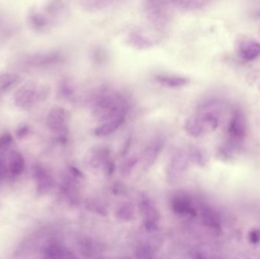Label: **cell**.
<instances>
[{
  "instance_id": "6da1fadb",
  "label": "cell",
  "mask_w": 260,
  "mask_h": 259,
  "mask_svg": "<svg viewBox=\"0 0 260 259\" xmlns=\"http://www.w3.org/2000/svg\"><path fill=\"white\" fill-rule=\"evenodd\" d=\"M127 99L122 93L112 89H103L94 99L92 113L99 121L105 122L120 115L128 109Z\"/></svg>"
},
{
  "instance_id": "7a4b0ae2",
  "label": "cell",
  "mask_w": 260,
  "mask_h": 259,
  "mask_svg": "<svg viewBox=\"0 0 260 259\" xmlns=\"http://www.w3.org/2000/svg\"><path fill=\"white\" fill-rule=\"evenodd\" d=\"M50 94L47 85H38L33 82L20 87L14 94V103L19 109L27 110L33 107L36 103L45 101Z\"/></svg>"
},
{
  "instance_id": "3957f363",
  "label": "cell",
  "mask_w": 260,
  "mask_h": 259,
  "mask_svg": "<svg viewBox=\"0 0 260 259\" xmlns=\"http://www.w3.org/2000/svg\"><path fill=\"white\" fill-rule=\"evenodd\" d=\"M168 0H143V11L148 22L157 30L165 28L171 21Z\"/></svg>"
},
{
  "instance_id": "277c9868",
  "label": "cell",
  "mask_w": 260,
  "mask_h": 259,
  "mask_svg": "<svg viewBox=\"0 0 260 259\" xmlns=\"http://www.w3.org/2000/svg\"><path fill=\"white\" fill-rule=\"evenodd\" d=\"M64 58L65 56L59 50H46L27 55L23 59L22 63L26 68L42 69L61 63Z\"/></svg>"
},
{
  "instance_id": "5b68a950",
  "label": "cell",
  "mask_w": 260,
  "mask_h": 259,
  "mask_svg": "<svg viewBox=\"0 0 260 259\" xmlns=\"http://www.w3.org/2000/svg\"><path fill=\"white\" fill-rule=\"evenodd\" d=\"M190 160L186 152L179 151L171 157L167 166L166 176L168 182L174 184L180 180L187 172Z\"/></svg>"
},
{
  "instance_id": "8992f818",
  "label": "cell",
  "mask_w": 260,
  "mask_h": 259,
  "mask_svg": "<svg viewBox=\"0 0 260 259\" xmlns=\"http://www.w3.org/2000/svg\"><path fill=\"white\" fill-rule=\"evenodd\" d=\"M139 209L146 231L148 232L157 231L160 214L154 202L148 196L142 195L139 201Z\"/></svg>"
},
{
  "instance_id": "52a82bcc",
  "label": "cell",
  "mask_w": 260,
  "mask_h": 259,
  "mask_svg": "<svg viewBox=\"0 0 260 259\" xmlns=\"http://www.w3.org/2000/svg\"><path fill=\"white\" fill-rule=\"evenodd\" d=\"M67 120L68 114L67 110L62 106H55L49 111L46 123L50 131L59 134L58 137H67Z\"/></svg>"
},
{
  "instance_id": "ba28073f",
  "label": "cell",
  "mask_w": 260,
  "mask_h": 259,
  "mask_svg": "<svg viewBox=\"0 0 260 259\" xmlns=\"http://www.w3.org/2000/svg\"><path fill=\"white\" fill-rule=\"evenodd\" d=\"M33 179L36 184L37 193L44 196L50 193L53 189L54 180L48 170L41 164H35L33 167Z\"/></svg>"
},
{
  "instance_id": "9c48e42d",
  "label": "cell",
  "mask_w": 260,
  "mask_h": 259,
  "mask_svg": "<svg viewBox=\"0 0 260 259\" xmlns=\"http://www.w3.org/2000/svg\"><path fill=\"white\" fill-rule=\"evenodd\" d=\"M171 208L177 215L183 217H196L197 211L192 201L185 194L178 193L171 200Z\"/></svg>"
},
{
  "instance_id": "30bf717a",
  "label": "cell",
  "mask_w": 260,
  "mask_h": 259,
  "mask_svg": "<svg viewBox=\"0 0 260 259\" xmlns=\"http://www.w3.org/2000/svg\"><path fill=\"white\" fill-rule=\"evenodd\" d=\"M127 42L132 47L138 50H147L154 47L157 40L142 30H133L127 36Z\"/></svg>"
},
{
  "instance_id": "8fae6325",
  "label": "cell",
  "mask_w": 260,
  "mask_h": 259,
  "mask_svg": "<svg viewBox=\"0 0 260 259\" xmlns=\"http://www.w3.org/2000/svg\"><path fill=\"white\" fill-rule=\"evenodd\" d=\"M165 141L162 138L154 140L145 149L142 154V163L145 168H150L155 163L164 147Z\"/></svg>"
},
{
  "instance_id": "7c38bea8",
  "label": "cell",
  "mask_w": 260,
  "mask_h": 259,
  "mask_svg": "<svg viewBox=\"0 0 260 259\" xmlns=\"http://www.w3.org/2000/svg\"><path fill=\"white\" fill-rule=\"evenodd\" d=\"M67 12V6L62 0H52L44 7L43 13L52 24L63 18Z\"/></svg>"
},
{
  "instance_id": "4fadbf2b",
  "label": "cell",
  "mask_w": 260,
  "mask_h": 259,
  "mask_svg": "<svg viewBox=\"0 0 260 259\" xmlns=\"http://www.w3.org/2000/svg\"><path fill=\"white\" fill-rule=\"evenodd\" d=\"M43 254L44 258H71L76 257L68 248L54 242L44 246Z\"/></svg>"
},
{
  "instance_id": "5bb4252c",
  "label": "cell",
  "mask_w": 260,
  "mask_h": 259,
  "mask_svg": "<svg viewBox=\"0 0 260 259\" xmlns=\"http://www.w3.org/2000/svg\"><path fill=\"white\" fill-rule=\"evenodd\" d=\"M184 129L190 136L200 138L207 132L203 118L200 114L189 117L185 122Z\"/></svg>"
},
{
  "instance_id": "9a60e30c",
  "label": "cell",
  "mask_w": 260,
  "mask_h": 259,
  "mask_svg": "<svg viewBox=\"0 0 260 259\" xmlns=\"http://www.w3.org/2000/svg\"><path fill=\"white\" fill-rule=\"evenodd\" d=\"M154 79L159 85L171 89L183 88L189 83V79L177 75L159 74Z\"/></svg>"
},
{
  "instance_id": "2e32d148",
  "label": "cell",
  "mask_w": 260,
  "mask_h": 259,
  "mask_svg": "<svg viewBox=\"0 0 260 259\" xmlns=\"http://www.w3.org/2000/svg\"><path fill=\"white\" fill-rule=\"evenodd\" d=\"M125 115H120L103 122L101 126L96 128L94 133L99 137H105L111 135L123 125Z\"/></svg>"
},
{
  "instance_id": "e0dca14e",
  "label": "cell",
  "mask_w": 260,
  "mask_h": 259,
  "mask_svg": "<svg viewBox=\"0 0 260 259\" xmlns=\"http://www.w3.org/2000/svg\"><path fill=\"white\" fill-rule=\"evenodd\" d=\"M87 158V164L92 168H99L105 165L108 159H110L109 151L106 147H98L89 152Z\"/></svg>"
},
{
  "instance_id": "ac0fdd59",
  "label": "cell",
  "mask_w": 260,
  "mask_h": 259,
  "mask_svg": "<svg viewBox=\"0 0 260 259\" xmlns=\"http://www.w3.org/2000/svg\"><path fill=\"white\" fill-rule=\"evenodd\" d=\"M21 82V77L18 73L4 71L0 73V94L12 91Z\"/></svg>"
},
{
  "instance_id": "d6986e66",
  "label": "cell",
  "mask_w": 260,
  "mask_h": 259,
  "mask_svg": "<svg viewBox=\"0 0 260 259\" xmlns=\"http://www.w3.org/2000/svg\"><path fill=\"white\" fill-rule=\"evenodd\" d=\"M27 22L32 29L38 31L45 30L51 24L43 12H38L35 9H31L27 15Z\"/></svg>"
},
{
  "instance_id": "ffe728a7",
  "label": "cell",
  "mask_w": 260,
  "mask_h": 259,
  "mask_svg": "<svg viewBox=\"0 0 260 259\" xmlns=\"http://www.w3.org/2000/svg\"><path fill=\"white\" fill-rule=\"evenodd\" d=\"M245 131V119L241 113H238L231 121L230 126H229V132L232 136L239 138L244 137Z\"/></svg>"
},
{
  "instance_id": "44dd1931",
  "label": "cell",
  "mask_w": 260,
  "mask_h": 259,
  "mask_svg": "<svg viewBox=\"0 0 260 259\" xmlns=\"http://www.w3.org/2000/svg\"><path fill=\"white\" fill-rule=\"evenodd\" d=\"M115 0H81V6L84 10L89 12H97L110 7Z\"/></svg>"
},
{
  "instance_id": "7402d4cb",
  "label": "cell",
  "mask_w": 260,
  "mask_h": 259,
  "mask_svg": "<svg viewBox=\"0 0 260 259\" xmlns=\"http://www.w3.org/2000/svg\"><path fill=\"white\" fill-rule=\"evenodd\" d=\"M9 167L10 173L14 176H19L24 170V159L20 152H11L9 155Z\"/></svg>"
},
{
  "instance_id": "603a6c76",
  "label": "cell",
  "mask_w": 260,
  "mask_h": 259,
  "mask_svg": "<svg viewBox=\"0 0 260 259\" xmlns=\"http://www.w3.org/2000/svg\"><path fill=\"white\" fill-rule=\"evenodd\" d=\"M190 162L200 167H205L209 161L207 153L199 147H191L188 152Z\"/></svg>"
},
{
  "instance_id": "cb8c5ba5",
  "label": "cell",
  "mask_w": 260,
  "mask_h": 259,
  "mask_svg": "<svg viewBox=\"0 0 260 259\" xmlns=\"http://www.w3.org/2000/svg\"><path fill=\"white\" fill-rule=\"evenodd\" d=\"M241 56L244 59L250 60L255 59L260 54V45L259 43L250 41L243 44L242 47L240 50Z\"/></svg>"
},
{
  "instance_id": "d4e9b609",
  "label": "cell",
  "mask_w": 260,
  "mask_h": 259,
  "mask_svg": "<svg viewBox=\"0 0 260 259\" xmlns=\"http://www.w3.org/2000/svg\"><path fill=\"white\" fill-rule=\"evenodd\" d=\"M202 219L203 224L211 230H218L220 221L218 215L211 208H204L202 209Z\"/></svg>"
},
{
  "instance_id": "484cf974",
  "label": "cell",
  "mask_w": 260,
  "mask_h": 259,
  "mask_svg": "<svg viewBox=\"0 0 260 259\" xmlns=\"http://www.w3.org/2000/svg\"><path fill=\"white\" fill-rule=\"evenodd\" d=\"M116 216L121 221H131L134 218V207L129 202H124L122 205H119L118 208L116 211Z\"/></svg>"
},
{
  "instance_id": "4316f807",
  "label": "cell",
  "mask_w": 260,
  "mask_h": 259,
  "mask_svg": "<svg viewBox=\"0 0 260 259\" xmlns=\"http://www.w3.org/2000/svg\"><path fill=\"white\" fill-rule=\"evenodd\" d=\"M135 255H136V258H151L154 255V250L149 244L144 243L136 248Z\"/></svg>"
},
{
  "instance_id": "83f0119b",
  "label": "cell",
  "mask_w": 260,
  "mask_h": 259,
  "mask_svg": "<svg viewBox=\"0 0 260 259\" xmlns=\"http://www.w3.org/2000/svg\"><path fill=\"white\" fill-rule=\"evenodd\" d=\"M81 252L86 255L87 257H94V253L97 251V247L91 241V240H82L80 243Z\"/></svg>"
},
{
  "instance_id": "f1b7e54d",
  "label": "cell",
  "mask_w": 260,
  "mask_h": 259,
  "mask_svg": "<svg viewBox=\"0 0 260 259\" xmlns=\"http://www.w3.org/2000/svg\"><path fill=\"white\" fill-rule=\"evenodd\" d=\"M59 93L61 97L70 98L73 94V88L67 81H63L59 85Z\"/></svg>"
},
{
  "instance_id": "f546056e",
  "label": "cell",
  "mask_w": 260,
  "mask_h": 259,
  "mask_svg": "<svg viewBox=\"0 0 260 259\" xmlns=\"http://www.w3.org/2000/svg\"><path fill=\"white\" fill-rule=\"evenodd\" d=\"M137 159L136 158H131L126 160L120 167V172L123 175H129L131 173L133 167L136 166Z\"/></svg>"
},
{
  "instance_id": "4dcf8cb0",
  "label": "cell",
  "mask_w": 260,
  "mask_h": 259,
  "mask_svg": "<svg viewBox=\"0 0 260 259\" xmlns=\"http://www.w3.org/2000/svg\"><path fill=\"white\" fill-rule=\"evenodd\" d=\"M89 205L90 209L92 210L94 212L98 213L101 215H107L108 208L105 206V204L101 201H94V202H91Z\"/></svg>"
},
{
  "instance_id": "1f68e13d",
  "label": "cell",
  "mask_w": 260,
  "mask_h": 259,
  "mask_svg": "<svg viewBox=\"0 0 260 259\" xmlns=\"http://www.w3.org/2000/svg\"><path fill=\"white\" fill-rule=\"evenodd\" d=\"M13 137L11 134L5 133L0 136V150H5L13 143Z\"/></svg>"
},
{
  "instance_id": "d6a6232c",
  "label": "cell",
  "mask_w": 260,
  "mask_h": 259,
  "mask_svg": "<svg viewBox=\"0 0 260 259\" xmlns=\"http://www.w3.org/2000/svg\"><path fill=\"white\" fill-rule=\"evenodd\" d=\"M29 132H30V129H29L28 126L24 125V126L18 128V130L16 131V135L19 138H23L27 136Z\"/></svg>"
},
{
  "instance_id": "836d02e7",
  "label": "cell",
  "mask_w": 260,
  "mask_h": 259,
  "mask_svg": "<svg viewBox=\"0 0 260 259\" xmlns=\"http://www.w3.org/2000/svg\"><path fill=\"white\" fill-rule=\"evenodd\" d=\"M190 3L191 10L203 7L206 3H209L211 0H189Z\"/></svg>"
},
{
  "instance_id": "e575fe53",
  "label": "cell",
  "mask_w": 260,
  "mask_h": 259,
  "mask_svg": "<svg viewBox=\"0 0 260 259\" xmlns=\"http://www.w3.org/2000/svg\"><path fill=\"white\" fill-rule=\"evenodd\" d=\"M250 242L253 243H259L260 240V233L257 231H252L250 234Z\"/></svg>"
},
{
  "instance_id": "d590c367",
  "label": "cell",
  "mask_w": 260,
  "mask_h": 259,
  "mask_svg": "<svg viewBox=\"0 0 260 259\" xmlns=\"http://www.w3.org/2000/svg\"><path fill=\"white\" fill-rule=\"evenodd\" d=\"M114 193H117V194H120V193H123V186L120 185V184H117V185L114 186Z\"/></svg>"
},
{
  "instance_id": "8d00e7d4",
  "label": "cell",
  "mask_w": 260,
  "mask_h": 259,
  "mask_svg": "<svg viewBox=\"0 0 260 259\" xmlns=\"http://www.w3.org/2000/svg\"><path fill=\"white\" fill-rule=\"evenodd\" d=\"M126 1V0H115L116 3H123V2Z\"/></svg>"
},
{
  "instance_id": "74e56055",
  "label": "cell",
  "mask_w": 260,
  "mask_h": 259,
  "mask_svg": "<svg viewBox=\"0 0 260 259\" xmlns=\"http://www.w3.org/2000/svg\"><path fill=\"white\" fill-rule=\"evenodd\" d=\"M0 164H1V161H0Z\"/></svg>"
}]
</instances>
